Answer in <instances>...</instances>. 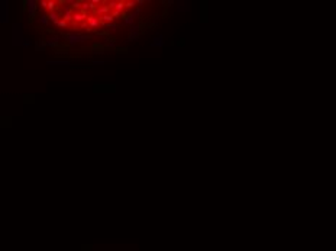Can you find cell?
<instances>
[{
	"label": "cell",
	"mask_w": 336,
	"mask_h": 251,
	"mask_svg": "<svg viewBox=\"0 0 336 251\" xmlns=\"http://www.w3.org/2000/svg\"><path fill=\"white\" fill-rule=\"evenodd\" d=\"M39 4H41L42 9H48V0H41Z\"/></svg>",
	"instance_id": "7402d4cb"
},
{
	"label": "cell",
	"mask_w": 336,
	"mask_h": 251,
	"mask_svg": "<svg viewBox=\"0 0 336 251\" xmlns=\"http://www.w3.org/2000/svg\"><path fill=\"white\" fill-rule=\"evenodd\" d=\"M138 38H139V32H129V35H128V41H129V42L136 41Z\"/></svg>",
	"instance_id": "2e32d148"
},
{
	"label": "cell",
	"mask_w": 336,
	"mask_h": 251,
	"mask_svg": "<svg viewBox=\"0 0 336 251\" xmlns=\"http://www.w3.org/2000/svg\"><path fill=\"white\" fill-rule=\"evenodd\" d=\"M62 38L67 41L70 45H77V44L84 42V41H90L91 35H81V34H75V32H68V34H62Z\"/></svg>",
	"instance_id": "6da1fadb"
},
{
	"label": "cell",
	"mask_w": 336,
	"mask_h": 251,
	"mask_svg": "<svg viewBox=\"0 0 336 251\" xmlns=\"http://www.w3.org/2000/svg\"><path fill=\"white\" fill-rule=\"evenodd\" d=\"M125 9H126V1H123V0H118V4H116V7H115V10H118V12H125Z\"/></svg>",
	"instance_id": "4fadbf2b"
},
{
	"label": "cell",
	"mask_w": 336,
	"mask_h": 251,
	"mask_svg": "<svg viewBox=\"0 0 336 251\" xmlns=\"http://www.w3.org/2000/svg\"><path fill=\"white\" fill-rule=\"evenodd\" d=\"M107 29L110 31V32H116V31L119 29V25H118V23H110V25H107Z\"/></svg>",
	"instance_id": "ac0fdd59"
},
{
	"label": "cell",
	"mask_w": 336,
	"mask_h": 251,
	"mask_svg": "<svg viewBox=\"0 0 336 251\" xmlns=\"http://www.w3.org/2000/svg\"><path fill=\"white\" fill-rule=\"evenodd\" d=\"M57 26L58 28H68V22L67 20H64V19H61V20L57 23Z\"/></svg>",
	"instance_id": "d6986e66"
},
{
	"label": "cell",
	"mask_w": 336,
	"mask_h": 251,
	"mask_svg": "<svg viewBox=\"0 0 336 251\" xmlns=\"http://www.w3.org/2000/svg\"><path fill=\"white\" fill-rule=\"evenodd\" d=\"M36 23H41V25L48 26V25H49V18H48V15H41L39 18L36 19Z\"/></svg>",
	"instance_id": "8fae6325"
},
{
	"label": "cell",
	"mask_w": 336,
	"mask_h": 251,
	"mask_svg": "<svg viewBox=\"0 0 336 251\" xmlns=\"http://www.w3.org/2000/svg\"><path fill=\"white\" fill-rule=\"evenodd\" d=\"M48 64H49V66H70L68 61H55V60L48 61Z\"/></svg>",
	"instance_id": "9a60e30c"
},
{
	"label": "cell",
	"mask_w": 336,
	"mask_h": 251,
	"mask_svg": "<svg viewBox=\"0 0 336 251\" xmlns=\"http://www.w3.org/2000/svg\"><path fill=\"white\" fill-rule=\"evenodd\" d=\"M87 23H89V26L91 28V29H96V28H99L100 25H102L100 18H99V16H96V15H90V16H89Z\"/></svg>",
	"instance_id": "5b68a950"
},
{
	"label": "cell",
	"mask_w": 336,
	"mask_h": 251,
	"mask_svg": "<svg viewBox=\"0 0 336 251\" xmlns=\"http://www.w3.org/2000/svg\"><path fill=\"white\" fill-rule=\"evenodd\" d=\"M107 13H112V9L109 7L107 1H103V4H100V6L96 9V12H94L93 15L99 16V18H102V16H105V15H107Z\"/></svg>",
	"instance_id": "3957f363"
},
{
	"label": "cell",
	"mask_w": 336,
	"mask_h": 251,
	"mask_svg": "<svg viewBox=\"0 0 336 251\" xmlns=\"http://www.w3.org/2000/svg\"><path fill=\"white\" fill-rule=\"evenodd\" d=\"M38 4H39V1H36V0H26V1H25V6H26V12H28L29 19H33V18L36 16L38 7H39Z\"/></svg>",
	"instance_id": "7a4b0ae2"
},
{
	"label": "cell",
	"mask_w": 336,
	"mask_h": 251,
	"mask_svg": "<svg viewBox=\"0 0 336 251\" xmlns=\"http://www.w3.org/2000/svg\"><path fill=\"white\" fill-rule=\"evenodd\" d=\"M136 3H138V7H139V6L145 4V0H136Z\"/></svg>",
	"instance_id": "484cf974"
},
{
	"label": "cell",
	"mask_w": 336,
	"mask_h": 251,
	"mask_svg": "<svg viewBox=\"0 0 336 251\" xmlns=\"http://www.w3.org/2000/svg\"><path fill=\"white\" fill-rule=\"evenodd\" d=\"M89 16H90V15L87 13V12H83V10L74 12V23L80 25V23H83V22H87Z\"/></svg>",
	"instance_id": "277c9868"
},
{
	"label": "cell",
	"mask_w": 336,
	"mask_h": 251,
	"mask_svg": "<svg viewBox=\"0 0 336 251\" xmlns=\"http://www.w3.org/2000/svg\"><path fill=\"white\" fill-rule=\"evenodd\" d=\"M48 18H49V22H52L54 25H57L61 19H60V13L58 12H49L48 13Z\"/></svg>",
	"instance_id": "ba28073f"
},
{
	"label": "cell",
	"mask_w": 336,
	"mask_h": 251,
	"mask_svg": "<svg viewBox=\"0 0 336 251\" xmlns=\"http://www.w3.org/2000/svg\"><path fill=\"white\" fill-rule=\"evenodd\" d=\"M129 32H139V26H138V25H134V26H131Z\"/></svg>",
	"instance_id": "603a6c76"
},
{
	"label": "cell",
	"mask_w": 336,
	"mask_h": 251,
	"mask_svg": "<svg viewBox=\"0 0 336 251\" xmlns=\"http://www.w3.org/2000/svg\"><path fill=\"white\" fill-rule=\"evenodd\" d=\"M134 22H135V18H134V15L132 13L126 15V16L123 18V25H126V26H134Z\"/></svg>",
	"instance_id": "30bf717a"
},
{
	"label": "cell",
	"mask_w": 336,
	"mask_h": 251,
	"mask_svg": "<svg viewBox=\"0 0 336 251\" xmlns=\"http://www.w3.org/2000/svg\"><path fill=\"white\" fill-rule=\"evenodd\" d=\"M78 28H80V29H83V31H87V32H91V31H93L91 28L89 26V23H87V22H83V23H80V25H78Z\"/></svg>",
	"instance_id": "e0dca14e"
},
{
	"label": "cell",
	"mask_w": 336,
	"mask_h": 251,
	"mask_svg": "<svg viewBox=\"0 0 336 251\" xmlns=\"http://www.w3.org/2000/svg\"><path fill=\"white\" fill-rule=\"evenodd\" d=\"M93 64L94 66H103V64H106L105 61H93Z\"/></svg>",
	"instance_id": "d4e9b609"
},
{
	"label": "cell",
	"mask_w": 336,
	"mask_h": 251,
	"mask_svg": "<svg viewBox=\"0 0 336 251\" xmlns=\"http://www.w3.org/2000/svg\"><path fill=\"white\" fill-rule=\"evenodd\" d=\"M57 9H58V0H48V10L57 12Z\"/></svg>",
	"instance_id": "7c38bea8"
},
{
	"label": "cell",
	"mask_w": 336,
	"mask_h": 251,
	"mask_svg": "<svg viewBox=\"0 0 336 251\" xmlns=\"http://www.w3.org/2000/svg\"><path fill=\"white\" fill-rule=\"evenodd\" d=\"M107 4L112 10H115V7H116V4H118V0H110V1H107Z\"/></svg>",
	"instance_id": "ffe728a7"
},
{
	"label": "cell",
	"mask_w": 336,
	"mask_h": 251,
	"mask_svg": "<svg viewBox=\"0 0 336 251\" xmlns=\"http://www.w3.org/2000/svg\"><path fill=\"white\" fill-rule=\"evenodd\" d=\"M141 13H142V9H141V7H136V9L134 10V13H132V15H134V18L136 19V18H138V16H139Z\"/></svg>",
	"instance_id": "44dd1931"
},
{
	"label": "cell",
	"mask_w": 336,
	"mask_h": 251,
	"mask_svg": "<svg viewBox=\"0 0 336 251\" xmlns=\"http://www.w3.org/2000/svg\"><path fill=\"white\" fill-rule=\"evenodd\" d=\"M100 22H103V23H106V25H110V23H115V18H113V15L112 13H107V15H105V16L100 18Z\"/></svg>",
	"instance_id": "52a82bcc"
},
{
	"label": "cell",
	"mask_w": 336,
	"mask_h": 251,
	"mask_svg": "<svg viewBox=\"0 0 336 251\" xmlns=\"http://www.w3.org/2000/svg\"><path fill=\"white\" fill-rule=\"evenodd\" d=\"M162 45H164V41H162V35H158V36L155 38V39H154L152 42H151V47H152V48H155V47H157V48H161Z\"/></svg>",
	"instance_id": "9c48e42d"
},
{
	"label": "cell",
	"mask_w": 336,
	"mask_h": 251,
	"mask_svg": "<svg viewBox=\"0 0 336 251\" xmlns=\"http://www.w3.org/2000/svg\"><path fill=\"white\" fill-rule=\"evenodd\" d=\"M58 44H60V36H57V35H54V36H51V38H48L45 41V47L55 48V47H58Z\"/></svg>",
	"instance_id": "8992f818"
},
{
	"label": "cell",
	"mask_w": 336,
	"mask_h": 251,
	"mask_svg": "<svg viewBox=\"0 0 336 251\" xmlns=\"http://www.w3.org/2000/svg\"><path fill=\"white\" fill-rule=\"evenodd\" d=\"M107 45H109V48H115L116 47V42H115V39H112L107 42Z\"/></svg>",
	"instance_id": "cb8c5ba5"
},
{
	"label": "cell",
	"mask_w": 336,
	"mask_h": 251,
	"mask_svg": "<svg viewBox=\"0 0 336 251\" xmlns=\"http://www.w3.org/2000/svg\"><path fill=\"white\" fill-rule=\"evenodd\" d=\"M138 3L136 0H126V9H136Z\"/></svg>",
	"instance_id": "5bb4252c"
}]
</instances>
